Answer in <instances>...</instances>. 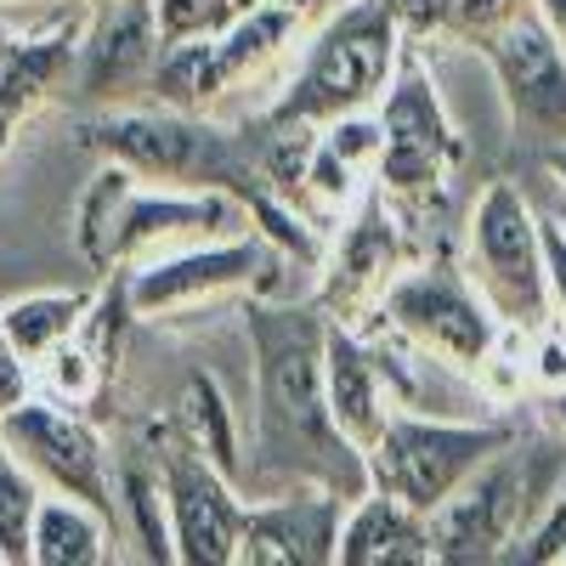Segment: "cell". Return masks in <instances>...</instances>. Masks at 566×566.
Listing matches in <instances>:
<instances>
[{"label":"cell","mask_w":566,"mask_h":566,"mask_svg":"<svg viewBox=\"0 0 566 566\" xmlns=\"http://www.w3.org/2000/svg\"><path fill=\"white\" fill-rule=\"evenodd\" d=\"M515 437H522V424L493 419V413L459 419V413H413V408H397L386 419V431L363 448L368 488H380V493L402 499L408 510L431 515L470 476V470L488 464Z\"/></svg>","instance_id":"obj_4"},{"label":"cell","mask_w":566,"mask_h":566,"mask_svg":"<svg viewBox=\"0 0 566 566\" xmlns=\"http://www.w3.org/2000/svg\"><path fill=\"white\" fill-rule=\"evenodd\" d=\"M544 221V255H549V290H555V317L566 323V232L549 221V216H538Z\"/></svg>","instance_id":"obj_30"},{"label":"cell","mask_w":566,"mask_h":566,"mask_svg":"<svg viewBox=\"0 0 566 566\" xmlns=\"http://www.w3.org/2000/svg\"><path fill=\"white\" fill-rule=\"evenodd\" d=\"M40 363H45V380H52V391L69 397V402H91V397L103 391V374H108V363L91 352V346H80L74 335H69L57 352H45Z\"/></svg>","instance_id":"obj_26"},{"label":"cell","mask_w":566,"mask_h":566,"mask_svg":"<svg viewBox=\"0 0 566 566\" xmlns=\"http://www.w3.org/2000/svg\"><path fill=\"white\" fill-rule=\"evenodd\" d=\"M69 52H74V23H57L52 34H34V40H18L7 52V69H0V108L12 119L23 108H34L45 91L57 85Z\"/></svg>","instance_id":"obj_21"},{"label":"cell","mask_w":566,"mask_h":566,"mask_svg":"<svg viewBox=\"0 0 566 566\" xmlns=\"http://www.w3.org/2000/svg\"><path fill=\"white\" fill-rule=\"evenodd\" d=\"M23 397H29V363H23V352L12 346L7 323H0V413L18 408Z\"/></svg>","instance_id":"obj_29"},{"label":"cell","mask_w":566,"mask_h":566,"mask_svg":"<svg viewBox=\"0 0 566 566\" xmlns=\"http://www.w3.org/2000/svg\"><path fill=\"white\" fill-rule=\"evenodd\" d=\"M7 136H12V114L0 108V154H7Z\"/></svg>","instance_id":"obj_32"},{"label":"cell","mask_w":566,"mask_h":566,"mask_svg":"<svg viewBox=\"0 0 566 566\" xmlns=\"http://www.w3.org/2000/svg\"><path fill=\"white\" fill-rule=\"evenodd\" d=\"M103 510H91L80 499H40L34 510V538H29V560L34 566H91L103 560Z\"/></svg>","instance_id":"obj_19"},{"label":"cell","mask_w":566,"mask_h":566,"mask_svg":"<svg viewBox=\"0 0 566 566\" xmlns=\"http://www.w3.org/2000/svg\"><path fill=\"white\" fill-rule=\"evenodd\" d=\"M97 29L85 34V97H108V91H125L136 80H154L159 63V7L154 0H103Z\"/></svg>","instance_id":"obj_17"},{"label":"cell","mask_w":566,"mask_h":566,"mask_svg":"<svg viewBox=\"0 0 566 566\" xmlns=\"http://www.w3.org/2000/svg\"><path fill=\"white\" fill-rule=\"evenodd\" d=\"M533 0H453V23L476 40V34H488V29H499V23H510L515 12H527Z\"/></svg>","instance_id":"obj_28"},{"label":"cell","mask_w":566,"mask_h":566,"mask_svg":"<svg viewBox=\"0 0 566 566\" xmlns=\"http://www.w3.org/2000/svg\"><path fill=\"white\" fill-rule=\"evenodd\" d=\"M335 560H346V566H431L437 560L431 522L419 510H408L402 499L368 488L363 499L346 504Z\"/></svg>","instance_id":"obj_18"},{"label":"cell","mask_w":566,"mask_h":566,"mask_svg":"<svg viewBox=\"0 0 566 566\" xmlns=\"http://www.w3.org/2000/svg\"><path fill=\"white\" fill-rule=\"evenodd\" d=\"M323 386H328V413H335V424L357 448H368L397 413L386 368L374 363L368 340L352 323H335V317L323 323Z\"/></svg>","instance_id":"obj_16"},{"label":"cell","mask_w":566,"mask_h":566,"mask_svg":"<svg viewBox=\"0 0 566 566\" xmlns=\"http://www.w3.org/2000/svg\"><path fill=\"white\" fill-rule=\"evenodd\" d=\"M34 510H40V488L29 476V464L0 442V560H29V538H34Z\"/></svg>","instance_id":"obj_23"},{"label":"cell","mask_w":566,"mask_h":566,"mask_svg":"<svg viewBox=\"0 0 566 566\" xmlns=\"http://www.w3.org/2000/svg\"><path fill=\"white\" fill-rule=\"evenodd\" d=\"M85 142L103 148L108 159L130 165L136 176L176 181V187H232L250 199L244 187V154L232 142L199 119H187V108H130V114H103L85 125Z\"/></svg>","instance_id":"obj_7"},{"label":"cell","mask_w":566,"mask_h":566,"mask_svg":"<svg viewBox=\"0 0 566 566\" xmlns=\"http://www.w3.org/2000/svg\"><path fill=\"white\" fill-rule=\"evenodd\" d=\"M402 239H397V221L386 216V193H368L357 205V216L340 227L335 239V255H328V277L317 290V306L323 317L335 323H357V317H374L386 306V290L402 272Z\"/></svg>","instance_id":"obj_14"},{"label":"cell","mask_w":566,"mask_h":566,"mask_svg":"<svg viewBox=\"0 0 566 566\" xmlns=\"http://www.w3.org/2000/svg\"><path fill=\"white\" fill-rule=\"evenodd\" d=\"M125 504L136 515V533L148 544L154 560H176V538H170V510H165V476L159 470H142L130 464L125 470Z\"/></svg>","instance_id":"obj_25"},{"label":"cell","mask_w":566,"mask_h":566,"mask_svg":"<svg viewBox=\"0 0 566 566\" xmlns=\"http://www.w3.org/2000/svg\"><path fill=\"white\" fill-rule=\"evenodd\" d=\"M85 312H91L85 290H74V295H29V301L0 306V323H7V335L23 352V363H40L45 352H57L69 335H80Z\"/></svg>","instance_id":"obj_22"},{"label":"cell","mask_w":566,"mask_h":566,"mask_svg":"<svg viewBox=\"0 0 566 566\" xmlns=\"http://www.w3.org/2000/svg\"><path fill=\"white\" fill-rule=\"evenodd\" d=\"M159 7V34L187 40V34H221L232 18V0H154Z\"/></svg>","instance_id":"obj_27"},{"label":"cell","mask_w":566,"mask_h":566,"mask_svg":"<svg viewBox=\"0 0 566 566\" xmlns=\"http://www.w3.org/2000/svg\"><path fill=\"white\" fill-rule=\"evenodd\" d=\"M154 442V464L165 476V510H170V538H176V560L187 566H239V544H244V504L239 482L181 437V424L165 419L148 431Z\"/></svg>","instance_id":"obj_9"},{"label":"cell","mask_w":566,"mask_h":566,"mask_svg":"<svg viewBox=\"0 0 566 566\" xmlns=\"http://www.w3.org/2000/svg\"><path fill=\"white\" fill-rule=\"evenodd\" d=\"M346 504L335 488H283L244 504L239 566H323L335 560Z\"/></svg>","instance_id":"obj_13"},{"label":"cell","mask_w":566,"mask_h":566,"mask_svg":"<svg viewBox=\"0 0 566 566\" xmlns=\"http://www.w3.org/2000/svg\"><path fill=\"white\" fill-rule=\"evenodd\" d=\"M0 442H7L34 476H45L57 493L91 504L114 515V493H108V470H103V448H97V431L80 419V413H63L57 402H18L0 413Z\"/></svg>","instance_id":"obj_12"},{"label":"cell","mask_w":566,"mask_h":566,"mask_svg":"<svg viewBox=\"0 0 566 566\" xmlns=\"http://www.w3.org/2000/svg\"><path fill=\"white\" fill-rule=\"evenodd\" d=\"M464 277L493 306L504 328L538 335L555 323V290H549V255H544V221L515 193L510 181H488L464 227Z\"/></svg>","instance_id":"obj_5"},{"label":"cell","mask_w":566,"mask_h":566,"mask_svg":"<svg viewBox=\"0 0 566 566\" xmlns=\"http://www.w3.org/2000/svg\"><path fill=\"white\" fill-rule=\"evenodd\" d=\"M413 346H424L431 357H442L448 368H459L464 380H488L493 352L504 340V323L493 317V306L476 295V283L453 266H402L397 283L386 290L380 306Z\"/></svg>","instance_id":"obj_8"},{"label":"cell","mask_w":566,"mask_h":566,"mask_svg":"<svg viewBox=\"0 0 566 566\" xmlns=\"http://www.w3.org/2000/svg\"><path fill=\"white\" fill-rule=\"evenodd\" d=\"M323 306L250 301L255 352V459L244 464L239 493L266 499L283 488H335L340 499L368 493L363 448L328 413L323 386Z\"/></svg>","instance_id":"obj_1"},{"label":"cell","mask_w":566,"mask_h":566,"mask_svg":"<svg viewBox=\"0 0 566 566\" xmlns=\"http://www.w3.org/2000/svg\"><path fill=\"white\" fill-rule=\"evenodd\" d=\"M560 459L566 453H538V448L522 453V437H515L488 464H476L431 515H424V522H431L437 560H453V566L504 560V549L515 544V533L533 522L544 488L555 482Z\"/></svg>","instance_id":"obj_6"},{"label":"cell","mask_w":566,"mask_h":566,"mask_svg":"<svg viewBox=\"0 0 566 566\" xmlns=\"http://www.w3.org/2000/svg\"><path fill=\"white\" fill-rule=\"evenodd\" d=\"M244 227H255V216L250 199L232 193V187H176V181L142 187V176L119 159L97 170V181L80 199V250L97 272L119 266L142 244L176 239V232L227 239V232H244Z\"/></svg>","instance_id":"obj_2"},{"label":"cell","mask_w":566,"mask_h":566,"mask_svg":"<svg viewBox=\"0 0 566 566\" xmlns=\"http://www.w3.org/2000/svg\"><path fill=\"white\" fill-rule=\"evenodd\" d=\"M176 424H181V437L221 470V476H232V482L244 476V464H239V424H232V408H227V397H221V386L210 380V374H193V380L181 386Z\"/></svg>","instance_id":"obj_20"},{"label":"cell","mask_w":566,"mask_h":566,"mask_svg":"<svg viewBox=\"0 0 566 566\" xmlns=\"http://www.w3.org/2000/svg\"><path fill=\"white\" fill-rule=\"evenodd\" d=\"M402 63V23L380 0H352L312 45V57L272 103L266 125H335L368 114Z\"/></svg>","instance_id":"obj_3"},{"label":"cell","mask_w":566,"mask_h":566,"mask_svg":"<svg viewBox=\"0 0 566 566\" xmlns=\"http://www.w3.org/2000/svg\"><path fill=\"white\" fill-rule=\"evenodd\" d=\"M476 52L493 63L515 130L538 148H566V45L533 0L510 23L476 34Z\"/></svg>","instance_id":"obj_10"},{"label":"cell","mask_w":566,"mask_h":566,"mask_svg":"<svg viewBox=\"0 0 566 566\" xmlns=\"http://www.w3.org/2000/svg\"><path fill=\"white\" fill-rule=\"evenodd\" d=\"M266 266H277V250L261 232H227L216 244H199V250H181L170 261L142 266L130 277V312L154 317V312H176V306H193V301H210L227 290H244Z\"/></svg>","instance_id":"obj_15"},{"label":"cell","mask_w":566,"mask_h":566,"mask_svg":"<svg viewBox=\"0 0 566 566\" xmlns=\"http://www.w3.org/2000/svg\"><path fill=\"white\" fill-rule=\"evenodd\" d=\"M504 560H527V566L566 560V459H560V470H555V482L544 488L533 522L515 533V544L504 549Z\"/></svg>","instance_id":"obj_24"},{"label":"cell","mask_w":566,"mask_h":566,"mask_svg":"<svg viewBox=\"0 0 566 566\" xmlns=\"http://www.w3.org/2000/svg\"><path fill=\"white\" fill-rule=\"evenodd\" d=\"M555 419H560V431H566V386L555 391Z\"/></svg>","instance_id":"obj_33"},{"label":"cell","mask_w":566,"mask_h":566,"mask_svg":"<svg viewBox=\"0 0 566 566\" xmlns=\"http://www.w3.org/2000/svg\"><path fill=\"white\" fill-rule=\"evenodd\" d=\"M374 119H380V170H374L380 193L424 199L431 187L448 181V170L459 165V136L419 63H397Z\"/></svg>","instance_id":"obj_11"},{"label":"cell","mask_w":566,"mask_h":566,"mask_svg":"<svg viewBox=\"0 0 566 566\" xmlns=\"http://www.w3.org/2000/svg\"><path fill=\"white\" fill-rule=\"evenodd\" d=\"M544 7V18L555 23V34H560V45H566V0H538Z\"/></svg>","instance_id":"obj_31"}]
</instances>
